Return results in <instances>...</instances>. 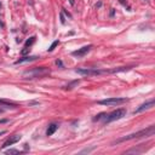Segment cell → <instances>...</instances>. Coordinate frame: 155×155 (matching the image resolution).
Segmentation results:
<instances>
[{"label":"cell","instance_id":"2e32d148","mask_svg":"<svg viewBox=\"0 0 155 155\" xmlns=\"http://www.w3.org/2000/svg\"><path fill=\"white\" fill-rule=\"evenodd\" d=\"M5 153H6V154H20V153H22V151H20V150H17V149H9V150H6Z\"/></svg>","mask_w":155,"mask_h":155},{"label":"cell","instance_id":"3957f363","mask_svg":"<svg viewBox=\"0 0 155 155\" xmlns=\"http://www.w3.org/2000/svg\"><path fill=\"white\" fill-rule=\"evenodd\" d=\"M126 113H127V110H126L125 108L116 109V110H114V112L107 114V115L104 116V121H103V122H104V124H109V122H113V121H115V120L122 119V118L126 115Z\"/></svg>","mask_w":155,"mask_h":155},{"label":"cell","instance_id":"9a60e30c","mask_svg":"<svg viewBox=\"0 0 155 155\" xmlns=\"http://www.w3.org/2000/svg\"><path fill=\"white\" fill-rule=\"evenodd\" d=\"M107 115V113H101V114H98V115H96V118H93V121H98V120H101V119H103L104 116Z\"/></svg>","mask_w":155,"mask_h":155},{"label":"cell","instance_id":"8fae6325","mask_svg":"<svg viewBox=\"0 0 155 155\" xmlns=\"http://www.w3.org/2000/svg\"><path fill=\"white\" fill-rule=\"evenodd\" d=\"M0 106H1V107H6V108H17L18 107V104H16L14 102L5 101V99H0Z\"/></svg>","mask_w":155,"mask_h":155},{"label":"cell","instance_id":"8992f818","mask_svg":"<svg viewBox=\"0 0 155 155\" xmlns=\"http://www.w3.org/2000/svg\"><path fill=\"white\" fill-rule=\"evenodd\" d=\"M91 49H92V45H86V46H83L81 49H78L76 51H73L71 55L75 56V57H83V56H85L87 52H90Z\"/></svg>","mask_w":155,"mask_h":155},{"label":"cell","instance_id":"5bb4252c","mask_svg":"<svg viewBox=\"0 0 155 155\" xmlns=\"http://www.w3.org/2000/svg\"><path fill=\"white\" fill-rule=\"evenodd\" d=\"M34 41H35V36H30L27 41H26V46L28 47V46H30V45H33L34 44Z\"/></svg>","mask_w":155,"mask_h":155},{"label":"cell","instance_id":"5b68a950","mask_svg":"<svg viewBox=\"0 0 155 155\" xmlns=\"http://www.w3.org/2000/svg\"><path fill=\"white\" fill-rule=\"evenodd\" d=\"M126 101H127L126 98L114 97V98H108V99H102V101H98L97 103H98V104H101V106H119V104L125 103Z\"/></svg>","mask_w":155,"mask_h":155},{"label":"cell","instance_id":"44dd1931","mask_svg":"<svg viewBox=\"0 0 155 155\" xmlns=\"http://www.w3.org/2000/svg\"><path fill=\"white\" fill-rule=\"evenodd\" d=\"M91 150H93V148H91V149H85V150H83L81 153H90Z\"/></svg>","mask_w":155,"mask_h":155},{"label":"cell","instance_id":"7a4b0ae2","mask_svg":"<svg viewBox=\"0 0 155 155\" xmlns=\"http://www.w3.org/2000/svg\"><path fill=\"white\" fill-rule=\"evenodd\" d=\"M155 132V126L154 125H150L149 127L144 128V130H141L138 132H134V133H131V134H127L120 139L116 141V143H120V142H124V141H131V139H137V138H142V137H150L153 136Z\"/></svg>","mask_w":155,"mask_h":155},{"label":"cell","instance_id":"4fadbf2b","mask_svg":"<svg viewBox=\"0 0 155 155\" xmlns=\"http://www.w3.org/2000/svg\"><path fill=\"white\" fill-rule=\"evenodd\" d=\"M58 44H59V41H58V40L53 41V42L51 44V46H50V47L47 49V51H49V52H52V51H53V50L56 49V46H58Z\"/></svg>","mask_w":155,"mask_h":155},{"label":"cell","instance_id":"277c9868","mask_svg":"<svg viewBox=\"0 0 155 155\" xmlns=\"http://www.w3.org/2000/svg\"><path fill=\"white\" fill-rule=\"evenodd\" d=\"M50 73V70H47L45 67H36L32 70H28V71H24L23 73V76H29L28 79H34V78H39V76H42L45 74Z\"/></svg>","mask_w":155,"mask_h":155},{"label":"cell","instance_id":"d6986e66","mask_svg":"<svg viewBox=\"0 0 155 155\" xmlns=\"http://www.w3.org/2000/svg\"><path fill=\"white\" fill-rule=\"evenodd\" d=\"M56 64H57V65H59L61 68H63V63H62V61H61V59H57V61H56Z\"/></svg>","mask_w":155,"mask_h":155},{"label":"cell","instance_id":"603a6c76","mask_svg":"<svg viewBox=\"0 0 155 155\" xmlns=\"http://www.w3.org/2000/svg\"><path fill=\"white\" fill-rule=\"evenodd\" d=\"M1 113H4V109H3V108H0V114H1Z\"/></svg>","mask_w":155,"mask_h":155},{"label":"cell","instance_id":"30bf717a","mask_svg":"<svg viewBox=\"0 0 155 155\" xmlns=\"http://www.w3.org/2000/svg\"><path fill=\"white\" fill-rule=\"evenodd\" d=\"M58 128V125L57 124H50L47 130H46V136H52Z\"/></svg>","mask_w":155,"mask_h":155},{"label":"cell","instance_id":"7402d4cb","mask_svg":"<svg viewBox=\"0 0 155 155\" xmlns=\"http://www.w3.org/2000/svg\"><path fill=\"white\" fill-rule=\"evenodd\" d=\"M6 133V131H1V132H0V136H1V134H5Z\"/></svg>","mask_w":155,"mask_h":155},{"label":"cell","instance_id":"6da1fadb","mask_svg":"<svg viewBox=\"0 0 155 155\" xmlns=\"http://www.w3.org/2000/svg\"><path fill=\"white\" fill-rule=\"evenodd\" d=\"M132 67H119L113 69H97V68H78L75 69V73L80 75H87V76H95V75H102V74H114L120 71L130 70Z\"/></svg>","mask_w":155,"mask_h":155},{"label":"cell","instance_id":"ffe728a7","mask_svg":"<svg viewBox=\"0 0 155 155\" xmlns=\"http://www.w3.org/2000/svg\"><path fill=\"white\" fill-rule=\"evenodd\" d=\"M119 3H120V4H122L124 6H126V5H127V1H126V0H119Z\"/></svg>","mask_w":155,"mask_h":155},{"label":"cell","instance_id":"9c48e42d","mask_svg":"<svg viewBox=\"0 0 155 155\" xmlns=\"http://www.w3.org/2000/svg\"><path fill=\"white\" fill-rule=\"evenodd\" d=\"M39 57L38 56H27V57H23V58H20L15 62V64H22V63H28V62H33V61H36Z\"/></svg>","mask_w":155,"mask_h":155},{"label":"cell","instance_id":"ba28073f","mask_svg":"<svg viewBox=\"0 0 155 155\" xmlns=\"http://www.w3.org/2000/svg\"><path fill=\"white\" fill-rule=\"evenodd\" d=\"M21 138H22V136H21V134H14V136H11L6 142H4V144L1 145V148L4 149V148H6V147H10V145H12V144H15V143L20 142V141H21Z\"/></svg>","mask_w":155,"mask_h":155},{"label":"cell","instance_id":"e0dca14e","mask_svg":"<svg viewBox=\"0 0 155 155\" xmlns=\"http://www.w3.org/2000/svg\"><path fill=\"white\" fill-rule=\"evenodd\" d=\"M59 18H61V23L64 24V23H65V17H64V14H63V12L59 14Z\"/></svg>","mask_w":155,"mask_h":155},{"label":"cell","instance_id":"ac0fdd59","mask_svg":"<svg viewBox=\"0 0 155 155\" xmlns=\"http://www.w3.org/2000/svg\"><path fill=\"white\" fill-rule=\"evenodd\" d=\"M29 51H30V49H28V47L26 46V47H24V49H23V50L21 51V55H23V56H24V55H27V53H28Z\"/></svg>","mask_w":155,"mask_h":155},{"label":"cell","instance_id":"52a82bcc","mask_svg":"<svg viewBox=\"0 0 155 155\" xmlns=\"http://www.w3.org/2000/svg\"><path fill=\"white\" fill-rule=\"evenodd\" d=\"M154 99H150V101H148V102H145V103H143L142 106H139L134 112H133V114H138V113H142V112H144V110H148V109H150V108H153L154 107Z\"/></svg>","mask_w":155,"mask_h":155},{"label":"cell","instance_id":"7c38bea8","mask_svg":"<svg viewBox=\"0 0 155 155\" xmlns=\"http://www.w3.org/2000/svg\"><path fill=\"white\" fill-rule=\"evenodd\" d=\"M79 83H80V80H74V81H71L70 84L65 85V86H64V90H71V89H74V86H76Z\"/></svg>","mask_w":155,"mask_h":155}]
</instances>
